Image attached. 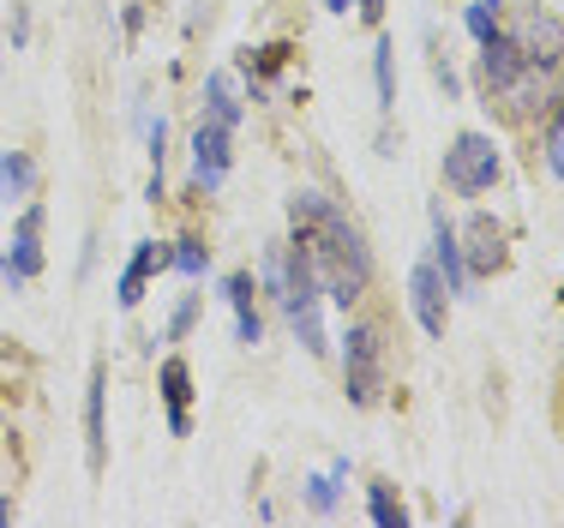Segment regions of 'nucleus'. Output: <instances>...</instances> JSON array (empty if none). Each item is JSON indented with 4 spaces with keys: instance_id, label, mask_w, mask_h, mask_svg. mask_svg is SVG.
Returning <instances> with one entry per match:
<instances>
[{
    "instance_id": "f257e3e1",
    "label": "nucleus",
    "mask_w": 564,
    "mask_h": 528,
    "mask_svg": "<svg viewBox=\"0 0 564 528\" xmlns=\"http://www.w3.org/2000/svg\"><path fill=\"white\" fill-rule=\"evenodd\" d=\"M289 223H294V240H306V252H313V270H318V282H325V294L337 306H355L372 282V252H367V240H360V228L348 223L325 193H294Z\"/></svg>"
},
{
    "instance_id": "f03ea898",
    "label": "nucleus",
    "mask_w": 564,
    "mask_h": 528,
    "mask_svg": "<svg viewBox=\"0 0 564 528\" xmlns=\"http://www.w3.org/2000/svg\"><path fill=\"white\" fill-rule=\"evenodd\" d=\"M264 282H271L276 306L289 313L294 336H301V348H306V355H325L330 343H325V319H318V270H313L306 240L264 252Z\"/></svg>"
},
{
    "instance_id": "7ed1b4c3",
    "label": "nucleus",
    "mask_w": 564,
    "mask_h": 528,
    "mask_svg": "<svg viewBox=\"0 0 564 528\" xmlns=\"http://www.w3.org/2000/svg\"><path fill=\"white\" fill-rule=\"evenodd\" d=\"M505 36L522 49V61H529L553 90L564 85V19L553 7H517V19H510Z\"/></svg>"
},
{
    "instance_id": "20e7f679",
    "label": "nucleus",
    "mask_w": 564,
    "mask_h": 528,
    "mask_svg": "<svg viewBox=\"0 0 564 528\" xmlns=\"http://www.w3.org/2000/svg\"><path fill=\"white\" fill-rule=\"evenodd\" d=\"M499 174H505V157H499V144H492L487 132H456L451 151H445V186L451 193L475 198V193H487Z\"/></svg>"
},
{
    "instance_id": "39448f33",
    "label": "nucleus",
    "mask_w": 564,
    "mask_h": 528,
    "mask_svg": "<svg viewBox=\"0 0 564 528\" xmlns=\"http://www.w3.org/2000/svg\"><path fill=\"white\" fill-rule=\"evenodd\" d=\"M343 385H348V402H379L384 390V336L379 324H348L343 336Z\"/></svg>"
},
{
    "instance_id": "423d86ee",
    "label": "nucleus",
    "mask_w": 564,
    "mask_h": 528,
    "mask_svg": "<svg viewBox=\"0 0 564 528\" xmlns=\"http://www.w3.org/2000/svg\"><path fill=\"white\" fill-rule=\"evenodd\" d=\"M0 277L19 289V282L43 277V205H24L19 228H12V252L0 259Z\"/></svg>"
},
{
    "instance_id": "0eeeda50",
    "label": "nucleus",
    "mask_w": 564,
    "mask_h": 528,
    "mask_svg": "<svg viewBox=\"0 0 564 528\" xmlns=\"http://www.w3.org/2000/svg\"><path fill=\"white\" fill-rule=\"evenodd\" d=\"M223 174H228V127L205 115V120L193 127V181L205 186V193H217Z\"/></svg>"
},
{
    "instance_id": "6e6552de",
    "label": "nucleus",
    "mask_w": 564,
    "mask_h": 528,
    "mask_svg": "<svg viewBox=\"0 0 564 528\" xmlns=\"http://www.w3.org/2000/svg\"><path fill=\"white\" fill-rule=\"evenodd\" d=\"M156 390H163V402H169V432L186 439V432H193V367H186L181 355H169L163 367H156Z\"/></svg>"
},
{
    "instance_id": "1a4fd4ad",
    "label": "nucleus",
    "mask_w": 564,
    "mask_h": 528,
    "mask_svg": "<svg viewBox=\"0 0 564 528\" xmlns=\"http://www.w3.org/2000/svg\"><path fill=\"white\" fill-rule=\"evenodd\" d=\"M445 277H438V265H414L409 270V301H414V319H421L426 336H445Z\"/></svg>"
},
{
    "instance_id": "9d476101",
    "label": "nucleus",
    "mask_w": 564,
    "mask_h": 528,
    "mask_svg": "<svg viewBox=\"0 0 564 528\" xmlns=\"http://www.w3.org/2000/svg\"><path fill=\"white\" fill-rule=\"evenodd\" d=\"M102 397H109V367H90V385H85V463L90 475H102L109 463V432H102Z\"/></svg>"
},
{
    "instance_id": "9b49d317",
    "label": "nucleus",
    "mask_w": 564,
    "mask_h": 528,
    "mask_svg": "<svg viewBox=\"0 0 564 528\" xmlns=\"http://www.w3.org/2000/svg\"><path fill=\"white\" fill-rule=\"evenodd\" d=\"M463 265H468V277H492V270H505V228L492 223L487 211L468 216V247H463Z\"/></svg>"
},
{
    "instance_id": "f8f14e48",
    "label": "nucleus",
    "mask_w": 564,
    "mask_h": 528,
    "mask_svg": "<svg viewBox=\"0 0 564 528\" xmlns=\"http://www.w3.org/2000/svg\"><path fill=\"white\" fill-rule=\"evenodd\" d=\"M163 265H169V252L156 247V240H139V247H132V259H127V270H120V289H115V301L132 313V306L144 301V282H151Z\"/></svg>"
},
{
    "instance_id": "ddd939ff",
    "label": "nucleus",
    "mask_w": 564,
    "mask_h": 528,
    "mask_svg": "<svg viewBox=\"0 0 564 528\" xmlns=\"http://www.w3.org/2000/svg\"><path fill=\"white\" fill-rule=\"evenodd\" d=\"M252 270H235V277H223V301L235 306V331H240V343H264V319H259V306H252Z\"/></svg>"
},
{
    "instance_id": "4468645a",
    "label": "nucleus",
    "mask_w": 564,
    "mask_h": 528,
    "mask_svg": "<svg viewBox=\"0 0 564 528\" xmlns=\"http://www.w3.org/2000/svg\"><path fill=\"white\" fill-rule=\"evenodd\" d=\"M433 252H438V277H445V289L451 294H463L468 289V265H463V247H456V228H451V216L445 205H433Z\"/></svg>"
},
{
    "instance_id": "2eb2a0df",
    "label": "nucleus",
    "mask_w": 564,
    "mask_h": 528,
    "mask_svg": "<svg viewBox=\"0 0 564 528\" xmlns=\"http://www.w3.org/2000/svg\"><path fill=\"white\" fill-rule=\"evenodd\" d=\"M36 193V157L31 151H0V205H24Z\"/></svg>"
},
{
    "instance_id": "dca6fc26",
    "label": "nucleus",
    "mask_w": 564,
    "mask_h": 528,
    "mask_svg": "<svg viewBox=\"0 0 564 528\" xmlns=\"http://www.w3.org/2000/svg\"><path fill=\"white\" fill-rule=\"evenodd\" d=\"M205 115L223 120L228 132L240 127V97H235V78H228V73H210L205 78Z\"/></svg>"
},
{
    "instance_id": "f3484780",
    "label": "nucleus",
    "mask_w": 564,
    "mask_h": 528,
    "mask_svg": "<svg viewBox=\"0 0 564 528\" xmlns=\"http://www.w3.org/2000/svg\"><path fill=\"white\" fill-rule=\"evenodd\" d=\"M343 481H348V463H330L325 475L306 481V505H313L318 517H330V510H337V498H343Z\"/></svg>"
},
{
    "instance_id": "a211bd4d",
    "label": "nucleus",
    "mask_w": 564,
    "mask_h": 528,
    "mask_svg": "<svg viewBox=\"0 0 564 528\" xmlns=\"http://www.w3.org/2000/svg\"><path fill=\"white\" fill-rule=\"evenodd\" d=\"M367 510H372V522H379V528H409V510H402V498H397L391 481H372L367 486Z\"/></svg>"
},
{
    "instance_id": "6ab92c4d",
    "label": "nucleus",
    "mask_w": 564,
    "mask_h": 528,
    "mask_svg": "<svg viewBox=\"0 0 564 528\" xmlns=\"http://www.w3.org/2000/svg\"><path fill=\"white\" fill-rule=\"evenodd\" d=\"M397 43L391 36H379V49H372V78H379V108H397V66H391Z\"/></svg>"
},
{
    "instance_id": "aec40b11",
    "label": "nucleus",
    "mask_w": 564,
    "mask_h": 528,
    "mask_svg": "<svg viewBox=\"0 0 564 528\" xmlns=\"http://www.w3.org/2000/svg\"><path fill=\"white\" fill-rule=\"evenodd\" d=\"M169 265L181 270V277H193V282H198V277H205V265H210V247H205V240H193V235H186L181 247L169 252Z\"/></svg>"
},
{
    "instance_id": "412c9836",
    "label": "nucleus",
    "mask_w": 564,
    "mask_h": 528,
    "mask_svg": "<svg viewBox=\"0 0 564 528\" xmlns=\"http://www.w3.org/2000/svg\"><path fill=\"white\" fill-rule=\"evenodd\" d=\"M541 151H546V169L564 181V97L553 103V120H546V144H541Z\"/></svg>"
},
{
    "instance_id": "4be33fe9",
    "label": "nucleus",
    "mask_w": 564,
    "mask_h": 528,
    "mask_svg": "<svg viewBox=\"0 0 564 528\" xmlns=\"http://www.w3.org/2000/svg\"><path fill=\"white\" fill-rule=\"evenodd\" d=\"M193 319H198V294H186V301L169 313V343H181V336L193 331Z\"/></svg>"
},
{
    "instance_id": "5701e85b",
    "label": "nucleus",
    "mask_w": 564,
    "mask_h": 528,
    "mask_svg": "<svg viewBox=\"0 0 564 528\" xmlns=\"http://www.w3.org/2000/svg\"><path fill=\"white\" fill-rule=\"evenodd\" d=\"M24 36H31V12H24V0H12V49H24Z\"/></svg>"
},
{
    "instance_id": "b1692460",
    "label": "nucleus",
    "mask_w": 564,
    "mask_h": 528,
    "mask_svg": "<svg viewBox=\"0 0 564 528\" xmlns=\"http://www.w3.org/2000/svg\"><path fill=\"white\" fill-rule=\"evenodd\" d=\"M433 73H438V85H445V97H456V90H463V85H456V66L445 61V54H438V66H433Z\"/></svg>"
},
{
    "instance_id": "393cba45",
    "label": "nucleus",
    "mask_w": 564,
    "mask_h": 528,
    "mask_svg": "<svg viewBox=\"0 0 564 528\" xmlns=\"http://www.w3.org/2000/svg\"><path fill=\"white\" fill-rule=\"evenodd\" d=\"M0 522H12V498H0Z\"/></svg>"
},
{
    "instance_id": "a878e982",
    "label": "nucleus",
    "mask_w": 564,
    "mask_h": 528,
    "mask_svg": "<svg viewBox=\"0 0 564 528\" xmlns=\"http://www.w3.org/2000/svg\"><path fill=\"white\" fill-rule=\"evenodd\" d=\"M325 7H330V12H348V7H355V0H325Z\"/></svg>"
},
{
    "instance_id": "bb28decb",
    "label": "nucleus",
    "mask_w": 564,
    "mask_h": 528,
    "mask_svg": "<svg viewBox=\"0 0 564 528\" xmlns=\"http://www.w3.org/2000/svg\"><path fill=\"white\" fill-rule=\"evenodd\" d=\"M558 427H564V390H558Z\"/></svg>"
}]
</instances>
